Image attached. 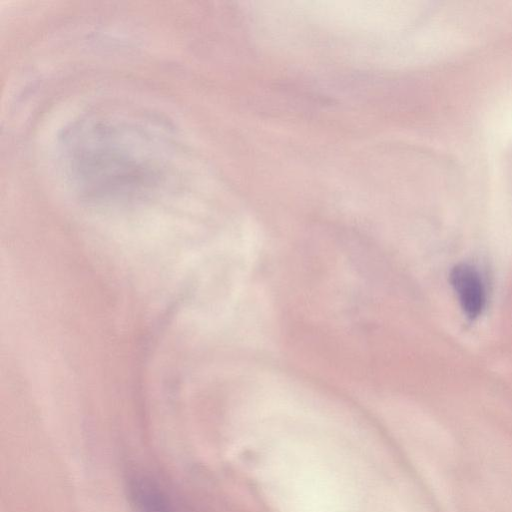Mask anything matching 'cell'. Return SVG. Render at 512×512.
<instances>
[{
    "label": "cell",
    "mask_w": 512,
    "mask_h": 512,
    "mask_svg": "<svg viewBox=\"0 0 512 512\" xmlns=\"http://www.w3.org/2000/svg\"><path fill=\"white\" fill-rule=\"evenodd\" d=\"M450 283L463 312L471 319L478 317L485 304V291L479 272L473 266L461 263L450 272Z\"/></svg>",
    "instance_id": "obj_1"
},
{
    "label": "cell",
    "mask_w": 512,
    "mask_h": 512,
    "mask_svg": "<svg viewBox=\"0 0 512 512\" xmlns=\"http://www.w3.org/2000/svg\"><path fill=\"white\" fill-rule=\"evenodd\" d=\"M131 489L138 512H170L164 497L151 482L137 480Z\"/></svg>",
    "instance_id": "obj_2"
}]
</instances>
